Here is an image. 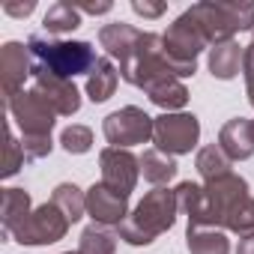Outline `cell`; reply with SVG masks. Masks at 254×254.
<instances>
[{
    "label": "cell",
    "mask_w": 254,
    "mask_h": 254,
    "mask_svg": "<svg viewBox=\"0 0 254 254\" xmlns=\"http://www.w3.org/2000/svg\"><path fill=\"white\" fill-rule=\"evenodd\" d=\"M27 51L33 57V69L51 72L66 81H72L81 72H93L99 63L96 48L90 42H63V39H51L45 33H33L27 39Z\"/></svg>",
    "instance_id": "1"
},
{
    "label": "cell",
    "mask_w": 254,
    "mask_h": 254,
    "mask_svg": "<svg viewBox=\"0 0 254 254\" xmlns=\"http://www.w3.org/2000/svg\"><path fill=\"white\" fill-rule=\"evenodd\" d=\"M6 108L12 114V120L18 123V129L24 135V159L36 162L42 156L51 153V129H54V111L30 90V93H18L12 99H6Z\"/></svg>",
    "instance_id": "2"
},
{
    "label": "cell",
    "mask_w": 254,
    "mask_h": 254,
    "mask_svg": "<svg viewBox=\"0 0 254 254\" xmlns=\"http://www.w3.org/2000/svg\"><path fill=\"white\" fill-rule=\"evenodd\" d=\"M177 212H180L177 191L156 189V191H150L138 203V209L129 218L120 224V236L129 242V245H147V242H153L159 233H165L174 224Z\"/></svg>",
    "instance_id": "3"
},
{
    "label": "cell",
    "mask_w": 254,
    "mask_h": 254,
    "mask_svg": "<svg viewBox=\"0 0 254 254\" xmlns=\"http://www.w3.org/2000/svg\"><path fill=\"white\" fill-rule=\"evenodd\" d=\"M189 12L197 21L200 33L209 45L227 42V39H233V33L254 27V6L251 3H197Z\"/></svg>",
    "instance_id": "4"
},
{
    "label": "cell",
    "mask_w": 254,
    "mask_h": 254,
    "mask_svg": "<svg viewBox=\"0 0 254 254\" xmlns=\"http://www.w3.org/2000/svg\"><path fill=\"white\" fill-rule=\"evenodd\" d=\"M69 218L66 212L51 200V203H42L39 209H33L15 230H12V239L21 242V245H48V242H57L66 236L69 230Z\"/></svg>",
    "instance_id": "5"
},
{
    "label": "cell",
    "mask_w": 254,
    "mask_h": 254,
    "mask_svg": "<svg viewBox=\"0 0 254 254\" xmlns=\"http://www.w3.org/2000/svg\"><path fill=\"white\" fill-rule=\"evenodd\" d=\"M156 132V120L147 117L141 108L129 105L123 111H114L108 120H105V138L111 147H132V144H144L147 138H153Z\"/></svg>",
    "instance_id": "6"
},
{
    "label": "cell",
    "mask_w": 254,
    "mask_h": 254,
    "mask_svg": "<svg viewBox=\"0 0 254 254\" xmlns=\"http://www.w3.org/2000/svg\"><path fill=\"white\" fill-rule=\"evenodd\" d=\"M156 144L162 153H191L200 138V123L194 114H165L156 120Z\"/></svg>",
    "instance_id": "7"
},
{
    "label": "cell",
    "mask_w": 254,
    "mask_h": 254,
    "mask_svg": "<svg viewBox=\"0 0 254 254\" xmlns=\"http://www.w3.org/2000/svg\"><path fill=\"white\" fill-rule=\"evenodd\" d=\"M33 93L54 114H63V117H72L81 108V96H78L75 84L66 78H57L51 72H42V69H33Z\"/></svg>",
    "instance_id": "8"
},
{
    "label": "cell",
    "mask_w": 254,
    "mask_h": 254,
    "mask_svg": "<svg viewBox=\"0 0 254 254\" xmlns=\"http://www.w3.org/2000/svg\"><path fill=\"white\" fill-rule=\"evenodd\" d=\"M99 162H102V183H105L108 189H114V191H120V194L129 197V191H132L135 183H138V165H141V162H138L129 150H120V147L102 150Z\"/></svg>",
    "instance_id": "9"
},
{
    "label": "cell",
    "mask_w": 254,
    "mask_h": 254,
    "mask_svg": "<svg viewBox=\"0 0 254 254\" xmlns=\"http://www.w3.org/2000/svg\"><path fill=\"white\" fill-rule=\"evenodd\" d=\"M0 78H3L6 99L24 93V81L33 78V57H30L27 45L6 42L3 48H0Z\"/></svg>",
    "instance_id": "10"
},
{
    "label": "cell",
    "mask_w": 254,
    "mask_h": 254,
    "mask_svg": "<svg viewBox=\"0 0 254 254\" xmlns=\"http://www.w3.org/2000/svg\"><path fill=\"white\" fill-rule=\"evenodd\" d=\"M87 212L96 218V224L102 227H111V224H123L126 218H129V197L108 189L105 183L93 186L87 191Z\"/></svg>",
    "instance_id": "11"
},
{
    "label": "cell",
    "mask_w": 254,
    "mask_h": 254,
    "mask_svg": "<svg viewBox=\"0 0 254 254\" xmlns=\"http://www.w3.org/2000/svg\"><path fill=\"white\" fill-rule=\"evenodd\" d=\"M141 30L138 27H132V24H123V21H114V24H105L102 30H99V42H102V48L111 54V57H117L120 63H126L132 57V51H135V45L141 42Z\"/></svg>",
    "instance_id": "12"
},
{
    "label": "cell",
    "mask_w": 254,
    "mask_h": 254,
    "mask_svg": "<svg viewBox=\"0 0 254 254\" xmlns=\"http://www.w3.org/2000/svg\"><path fill=\"white\" fill-rule=\"evenodd\" d=\"M218 147L227 153L230 162H242V159H248V156L254 153L251 132H248V120H230L224 129H221Z\"/></svg>",
    "instance_id": "13"
},
{
    "label": "cell",
    "mask_w": 254,
    "mask_h": 254,
    "mask_svg": "<svg viewBox=\"0 0 254 254\" xmlns=\"http://www.w3.org/2000/svg\"><path fill=\"white\" fill-rule=\"evenodd\" d=\"M242 57H245V48H239L233 39L218 42V45H212V51H209V69H212L215 78H224V81H227V78H233V75L239 72Z\"/></svg>",
    "instance_id": "14"
},
{
    "label": "cell",
    "mask_w": 254,
    "mask_h": 254,
    "mask_svg": "<svg viewBox=\"0 0 254 254\" xmlns=\"http://www.w3.org/2000/svg\"><path fill=\"white\" fill-rule=\"evenodd\" d=\"M30 215V194L24 189H6L3 191V236L9 239L12 230Z\"/></svg>",
    "instance_id": "15"
},
{
    "label": "cell",
    "mask_w": 254,
    "mask_h": 254,
    "mask_svg": "<svg viewBox=\"0 0 254 254\" xmlns=\"http://www.w3.org/2000/svg\"><path fill=\"white\" fill-rule=\"evenodd\" d=\"M117 81H120V72H117L108 60L99 57L96 69H93L90 78H87V93H90V99H93V102H105V99H111L114 90H117Z\"/></svg>",
    "instance_id": "16"
},
{
    "label": "cell",
    "mask_w": 254,
    "mask_h": 254,
    "mask_svg": "<svg viewBox=\"0 0 254 254\" xmlns=\"http://www.w3.org/2000/svg\"><path fill=\"white\" fill-rule=\"evenodd\" d=\"M141 171H144V180H150L153 186H162V183L177 177V162L156 147V150H147L141 156Z\"/></svg>",
    "instance_id": "17"
},
{
    "label": "cell",
    "mask_w": 254,
    "mask_h": 254,
    "mask_svg": "<svg viewBox=\"0 0 254 254\" xmlns=\"http://www.w3.org/2000/svg\"><path fill=\"white\" fill-rule=\"evenodd\" d=\"M189 251L191 254H227L230 245L218 227H189Z\"/></svg>",
    "instance_id": "18"
},
{
    "label": "cell",
    "mask_w": 254,
    "mask_h": 254,
    "mask_svg": "<svg viewBox=\"0 0 254 254\" xmlns=\"http://www.w3.org/2000/svg\"><path fill=\"white\" fill-rule=\"evenodd\" d=\"M42 27L48 33H69L75 27H81V12L75 3H69V0H63V3H54L45 18H42Z\"/></svg>",
    "instance_id": "19"
},
{
    "label": "cell",
    "mask_w": 254,
    "mask_h": 254,
    "mask_svg": "<svg viewBox=\"0 0 254 254\" xmlns=\"http://www.w3.org/2000/svg\"><path fill=\"white\" fill-rule=\"evenodd\" d=\"M147 96H150V102H156L159 108H183L186 102H189V90L180 84V78H165V81H159V84H153L150 90H147Z\"/></svg>",
    "instance_id": "20"
},
{
    "label": "cell",
    "mask_w": 254,
    "mask_h": 254,
    "mask_svg": "<svg viewBox=\"0 0 254 254\" xmlns=\"http://www.w3.org/2000/svg\"><path fill=\"white\" fill-rule=\"evenodd\" d=\"M197 171H200V177L206 183L209 180H218V177L230 174V159H227V153L218 144H209V147H203L197 153Z\"/></svg>",
    "instance_id": "21"
},
{
    "label": "cell",
    "mask_w": 254,
    "mask_h": 254,
    "mask_svg": "<svg viewBox=\"0 0 254 254\" xmlns=\"http://www.w3.org/2000/svg\"><path fill=\"white\" fill-rule=\"evenodd\" d=\"M51 200L66 212V218H69V221H78V218L84 215V209H87V194H81V189H78V186H72V183L57 186Z\"/></svg>",
    "instance_id": "22"
},
{
    "label": "cell",
    "mask_w": 254,
    "mask_h": 254,
    "mask_svg": "<svg viewBox=\"0 0 254 254\" xmlns=\"http://www.w3.org/2000/svg\"><path fill=\"white\" fill-rule=\"evenodd\" d=\"M75 254H114V233L102 224H93L81 233V245Z\"/></svg>",
    "instance_id": "23"
},
{
    "label": "cell",
    "mask_w": 254,
    "mask_h": 254,
    "mask_svg": "<svg viewBox=\"0 0 254 254\" xmlns=\"http://www.w3.org/2000/svg\"><path fill=\"white\" fill-rule=\"evenodd\" d=\"M60 144H63L66 153L81 156V153L90 150V144H93V132L87 129V126H69V129H63V135H60Z\"/></svg>",
    "instance_id": "24"
},
{
    "label": "cell",
    "mask_w": 254,
    "mask_h": 254,
    "mask_svg": "<svg viewBox=\"0 0 254 254\" xmlns=\"http://www.w3.org/2000/svg\"><path fill=\"white\" fill-rule=\"evenodd\" d=\"M24 147L12 138V129H6V153H3V177L18 174V168L24 165Z\"/></svg>",
    "instance_id": "25"
},
{
    "label": "cell",
    "mask_w": 254,
    "mask_h": 254,
    "mask_svg": "<svg viewBox=\"0 0 254 254\" xmlns=\"http://www.w3.org/2000/svg\"><path fill=\"white\" fill-rule=\"evenodd\" d=\"M132 9L138 12V15H144V18H159L168 6L165 3H147V0H144V3H141V0H135V3H132Z\"/></svg>",
    "instance_id": "26"
},
{
    "label": "cell",
    "mask_w": 254,
    "mask_h": 254,
    "mask_svg": "<svg viewBox=\"0 0 254 254\" xmlns=\"http://www.w3.org/2000/svg\"><path fill=\"white\" fill-rule=\"evenodd\" d=\"M33 9H36L33 0H30V3H3V12L6 15H15V18H27Z\"/></svg>",
    "instance_id": "27"
},
{
    "label": "cell",
    "mask_w": 254,
    "mask_h": 254,
    "mask_svg": "<svg viewBox=\"0 0 254 254\" xmlns=\"http://www.w3.org/2000/svg\"><path fill=\"white\" fill-rule=\"evenodd\" d=\"M242 69H245V87H248V102L254 105V60L242 57Z\"/></svg>",
    "instance_id": "28"
},
{
    "label": "cell",
    "mask_w": 254,
    "mask_h": 254,
    "mask_svg": "<svg viewBox=\"0 0 254 254\" xmlns=\"http://www.w3.org/2000/svg\"><path fill=\"white\" fill-rule=\"evenodd\" d=\"M78 6V3H75ZM111 9V3H81L78 6V12H87V15H102V12H108Z\"/></svg>",
    "instance_id": "29"
},
{
    "label": "cell",
    "mask_w": 254,
    "mask_h": 254,
    "mask_svg": "<svg viewBox=\"0 0 254 254\" xmlns=\"http://www.w3.org/2000/svg\"><path fill=\"white\" fill-rule=\"evenodd\" d=\"M236 254H254V236L242 239V242H239V248H236Z\"/></svg>",
    "instance_id": "30"
},
{
    "label": "cell",
    "mask_w": 254,
    "mask_h": 254,
    "mask_svg": "<svg viewBox=\"0 0 254 254\" xmlns=\"http://www.w3.org/2000/svg\"><path fill=\"white\" fill-rule=\"evenodd\" d=\"M245 57H248V60H254V39L248 42V48H245Z\"/></svg>",
    "instance_id": "31"
},
{
    "label": "cell",
    "mask_w": 254,
    "mask_h": 254,
    "mask_svg": "<svg viewBox=\"0 0 254 254\" xmlns=\"http://www.w3.org/2000/svg\"><path fill=\"white\" fill-rule=\"evenodd\" d=\"M248 132H251V144H254V120L248 123Z\"/></svg>",
    "instance_id": "32"
},
{
    "label": "cell",
    "mask_w": 254,
    "mask_h": 254,
    "mask_svg": "<svg viewBox=\"0 0 254 254\" xmlns=\"http://www.w3.org/2000/svg\"><path fill=\"white\" fill-rule=\"evenodd\" d=\"M66 254H72V251H66Z\"/></svg>",
    "instance_id": "33"
}]
</instances>
